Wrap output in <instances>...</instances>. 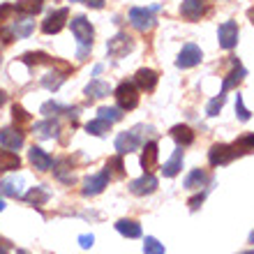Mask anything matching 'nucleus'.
Returning a JSON list of instances; mask_svg holds the SVG:
<instances>
[{
  "mask_svg": "<svg viewBox=\"0 0 254 254\" xmlns=\"http://www.w3.org/2000/svg\"><path fill=\"white\" fill-rule=\"evenodd\" d=\"M12 121H14V125L21 129L23 125H28V123H30V114H28L21 104H14V107H12Z\"/></svg>",
  "mask_w": 254,
  "mask_h": 254,
  "instance_id": "e433bc0d",
  "label": "nucleus"
},
{
  "mask_svg": "<svg viewBox=\"0 0 254 254\" xmlns=\"http://www.w3.org/2000/svg\"><path fill=\"white\" fill-rule=\"evenodd\" d=\"M203 199H206V194L201 192V194H196V196H192V199L188 201V206H190V210H196V208L203 203Z\"/></svg>",
  "mask_w": 254,
  "mask_h": 254,
  "instance_id": "37998d69",
  "label": "nucleus"
},
{
  "mask_svg": "<svg viewBox=\"0 0 254 254\" xmlns=\"http://www.w3.org/2000/svg\"><path fill=\"white\" fill-rule=\"evenodd\" d=\"M109 93H111V88H109L107 81H102V79H93L86 86V97L88 100H102V97H107Z\"/></svg>",
  "mask_w": 254,
  "mask_h": 254,
  "instance_id": "b1692460",
  "label": "nucleus"
},
{
  "mask_svg": "<svg viewBox=\"0 0 254 254\" xmlns=\"http://www.w3.org/2000/svg\"><path fill=\"white\" fill-rule=\"evenodd\" d=\"M44 9V0H19L16 2V14L23 16H35Z\"/></svg>",
  "mask_w": 254,
  "mask_h": 254,
  "instance_id": "cd10ccee",
  "label": "nucleus"
},
{
  "mask_svg": "<svg viewBox=\"0 0 254 254\" xmlns=\"http://www.w3.org/2000/svg\"><path fill=\"white\" fill-rule=\"evenodd\" d=\"M5 102H7V93H5V90H0V107H2Z\"/></svg>",
  "mask_w": 254,
  "mask_h": 254,
  "instance_id": "de8ad7c7",
  "label": "nucleus"
},
{
  "mask_svg": "<svg viewBox=\"0 0 254 254\" xmlns=\"http://www.w3.org/2000/svg\"><path fill=\"white\" fill-rule=\"evenodd\" d=\"M116 102H118V107L123 109V111H132V109L139 107V88H136V83L134 81H121L118 83V88H116L114 93Z\"/></svg>",
  "mask_w": 254,
  "mask_h": 254,
  "instance_id": "20e7f679",
  "label": "nucleus"
},
{
  "mask_svg": "<svg viewBox=\"0 0 254 254\" xmlns=\"http://www.w3.org/2000/svg\"><path fill=\"white\" fill-rule=\"evenodd\" d=\"M201 61H203L201 49L196 47V44H185V47H183V51L178 54V61H176V65L181 67V69H190V67H196Z\"/></svg>",
  "mask_w": 254,
  "mask_h": 254,
  "instance_id": "f8f14e48",
  "label": "nucleus"
},
{
  "mask_svg": "<svg viewBox=\"0 0 254 254\" xmlns=\"http://www.w3.org/2000/svg\"><path fill=\"white\" fill-rule=\"evenodd\" d=\"M69 28H72V35L74 40H76V58L79 61H86L88 54H90V49H93V37H95V30L90 26V21L86 16H74L69 21Z\"/></svg>",
  "mask_w": 254,
  "mask_h": 254,
  "instance_id": "f257e3e1",
  "label": "nucleus"
},
{
  "mask_svg": "<svg viewBox=\"0 0 254 254\" xmlns=\"http://www.w3.org/2000/svg\"><path fill=\"white\" fill-rule=\"evenodd\" d=\"M206 12H208L206 0H183V5H181L183 19H188V21H199Z\"/></svg>",
  "mask_w": 254,
  "mask_h": 254,
  "instance_id": "dca6fc26",
  "label": "nucleus"
},
{
  "mask_svg": "<svg viewBox=\"0 0 254 254\" xmlns=\"http://www.w3.org/2000/svg\"><path fill=\"white\" fill-rule=\"evenodd\" d=\"M97 118H104L109 123L123 121V109L121 107H100L97 109Z\"/></svg>",
  "mask_w": 254,
  "mask_h": 254,
  "instance_id": "f704fd0d",
  "label": "nucleus"
},
{
  "mask_svg": "<svg viewBox=\"0 0 254 254\" xmlns=\"http://www.w3.org/2000/svg\"><path fill=\"white\" fill-rule=\"evenodd\" d=\"M169 134H171V139H174L181 148L192 146L194 143V132H192V127L190 125H174Z\"/></svg>",
  "mask_w": 254,
  "mask_h": 254,
  "instance_id": "4be33fe9",
  "label": "nucleus"
},
{
  "mask_svg": "<svg viewBox=\"0 0 254 254\" xmlns=\"http://www.w3.org/2000/svg\"><path fill=\"white\" fill-rule=\"evenodd\" d=\"M23 132H21L19 127H5V129H0V146L7 148V150H19L23 146Z\"/></svg>",
  "mask_w": 254,
  "mask_h": 254,
  "instance_id": "2eb2a0df",
  "label": "nucleus"
},
{
  "mask_svg": "<svg viewBox=\"0 0 254 254\" xmlns=\"http://www.w3.org/2000/svg\"><path fill=\"white\" fill-rule=\"evenodd\" d=\"M21 188H23V181H21V178H5V181H0V192L5 194V196L19 199Z\"/></svg>",
  "mask_w": 254,
  "mask_h": 254,
  "instance_id": "c756f323",
  "label": "nucleus"
},
{
  "mask_svg": "<svg viewBox=\"0 0 254 254\" xmlns=\"http://www.w3.org/2000/svg\"><path fill=\"white\" fill-rule=\"evenodd\" d=\"M16 254H30V252H26V250H16Z\"/></svg>",
  "mask_w": 254,
  "mask_h": 254,
  "instance_id": "3c124183",
  "label": "nucleus"
},
{
  "mask_svg": "<svg viewBox=\"0 0 254 254\" xmlns=\"http://www.w3.org/2000/svg\"><path fill=\"white\" fill-rule=\"evenodd\" d=\"M134 49V40L127 33H118L107 42V54L111 58H123Z\"/></svg>",
  "mask_w": 254,
  "mask_h": 254,
  "instance_id": "0eeeda50",
  "label": "nucleus"
},
{
  "mask_svg": "<svg viewBox=\"0 0 254 254\" xmlns=\"http://www.w3.org/2000/svg\"><path fill=\"white\" fill-rule=\"evenodd\" d=\"M143 254H164V245L153 236H146L143 241Z\"/></svg>",
  "mask_w": 254,
  "mask_h": 254,
  "instance_id": "4c0bfd02",
  "label": "nucleus"
},
{
  "mask_svg": "<svg viewBox=\"0 0 254 254\" xmlns=\"http://www.w3.org/2000/svg\"><path fill=\"white\" fill-rule=\"evenodd\" d=\"M234 148H236V153H238V157L254 153V134H243L241 139H236Z\"/></svg>",
  "mask_w": 254,
  "mask_h": 254,
  "instance_id": "72a5a7b5",
  "label": "nucleus"
},
{
  "mask_svg": "<svg viewBox=\"0 0 254 254\" xmlns=\"http://www.w3.org/2000/svg\"><path fill=\"white\" fill-rule=\"evenodd\" d=\"M236 116H238V121L241 123H248L250 121V111L245 107V102H243V95H236Z\"/></svg>",
  "mask_w": 254,
  "mask_h": 254,
  "instance_id": "ea45409f",
  "label": "nucleus"
},
{
  "mask_svg": "<svg viewBox=\"0 0 254 254\" xmlns=\"http://www.w3.org/2000/svg\"><path fill=\"white\" fill-rule=\"evenodd\" d=\"M0 40H2V44H12L16 40V35H14L12 28H0Z\"/></svg>",
  "mask_w": 254,
  "mask_h": 254,
  "instance_id": "79ce46f5",
  "label": "nucleus"
},
{
  "mask_svg": "<svg viewBox=\"0 0 254 254\" xmlns=\"http://www.w3.org/2000/svg\"><path fill=\"white\" fill-rule=\"evenodd\" d=\"M35 16H23V14H19V19L14 21V26H12V30H14V35L16 37H30L33 35V30H35Z\"/></svg>",
  "mask_w": 254,
  "mask_h": 254,
  "instance_id": "393cba45",
  "label": "nucleus"
},
{
  "mask_svg": "<svg viewBox=\"0 0 254 254\" xmlns=\"http://www.w3.org/2000/svg\"><path fill=\"white\" fill-rule=\"evenodd\" d=\"M12 16H16V5L2 2V5H0V21H9Z\"/></svg>",
  "mask_w": 254,
  "mask_h": 254,
  "instance_id": "a19ab883",
  "label": "nucleus"
},
{
  "mask_svg": "<svg viewBox=\"0 0 254 254\" xmlns=\"http://www.w3.org/2000/svg\"><path fill=\"white\" fill-rule=\"evenodd\" d=\"M160 9V5H153V7H132L129 9V26L136 28L139 33H148L153 30L157 19H155V12Z\"/></svg>",
  "mask_w": 254,
  "mask_h": 254,
  "instance_id": "f03ea898",
  "label": "nucleus"
},
{
  "mask_svg": "<svg viewBox=\"0 0 254 254\" xmlns=\"http://www.w3.org/2000/svg\"><path fill=\"white\" fill-rule=\"evenodd\" d=\"M248 19L254 23V7H250V9H248Z\"/></svg>",
  "mask_w": 254,
  "mask_h": 254,
  "instance_id": "09e8293b",
  "label": "nucleus"
},
{
  "mask_svg": "<svg viewBox=\"0 0 254 254\" xmlns=\"http://www.w3.org/2000/svg\"><path fill=\"white\" fill-rule=\"evenodd\" d=\"M21 63H26V65H51L54 63V58L49 54H44V51H28V54L21 56Z\"/></svg>",
  "mask_w": 254,
  "mask_h": 254,
  "instance_id": "7c9ffc66",
  "label": "nucleus"
},
{
  "mask_svg": "<svg viewBox=\"0 0 254 254\" xmlns=\"http://www.w3.org/2000/svg\"><path fill=\"white\" fill-rule=\"evenodd\" d=\"M40 114H42V116H47V118H51V116L67 114L74 123H76V116H79V107H63V104H58V102L49 100V102H44V104H42Z\"/></svg>",
  "mask_w": 254,
  "mask_h": 254,
  "instance_id": "f3484780",
  "label": "nucleus"
},
{
  "mask_svg": "<svg viewBox=\"0 0 254 254\" xmlns=\"http://www.w3.org/2000/svg\"><path fill=\"white\" fill-rule=\"evenodd\" d=\"M238 157L234 146H229V143H215L210 150H208V162L213 164V167H224V164H231V162Z\"/></svg>",
  "mask_w": 254,
  "mask_h": 254,
  "instance_id": "423d86ee",
  "label": "nucleus"
},
{
  "mask_svg": "<svg viewBox=\"0 0 254 254\" xmlns=\"http://www.w3.org/2000/svg\"><path fill=\"white\" fill-rule=\"evenodd\" d=\"M116 231L125 238H141V224L134 220H118L116 222Z\"/></svg>",
  "mask_w": 254,
  "mask_h": 254,
  "instance_id": "a878e982",
  "label": "nucleus"
},
{
  "mask_svg": "<svg viewBox=\"0 0 254 254\" xmlns=\"http://www.w3.org/2000/svg\"><path fill=\"white\" fill-rule=\"evenodd\" d=\"M93 243H95V238L93 236H79V245L83 250H88V248H93Z\"/></svg>",
  "mask_w": 254,
  "mask_h": 254,
  "instance_id": "a18cd8bd",
  "label": "nucleus"
},
{
  "mask_svg": "<svg viewBox=\"0 0 254 254\" xmlns=\"http://www.w3.org/2000/svg\"><path fill=\"white\" fill-rule=\"evenodd\" d=\"M243 254H254V250H250V252H243Z\"/></svg>",
  "mask_w": 254,
  "mask_h": 254,
  "instance_id": "864d4df0",
  "label": "nucleus"
},
{
  "mask_svg": "<svg viewBox=\"0 0 254 254\" xmlns=\"http://www.w3.org/2000/svg\"><path fill=\"white\" fill-rule=\"evenodd\" d=\"M109 181H111V176H109V171L104 169V171H100V174H93L88 176L86 181H83V196H95V194H102L104 192V188L109 185Z\"/></svg>",
  "mask_w": 254,
  "mask_h": 254,
  "instance_id": "9b49d317",
  "label": "nucleus"
},
{
  "mask_svg": "<svg viewBox=\"0 0 254 254\" xmlns=\"http://www.w3.org/2000/svg\"><path fill=\"white\" fill-rule=\"evenodd\" d=\"M2 210H5V201L0 199V213H2Z\"/></svg>",
  "mask_w": 254,
  "mask_h": 254,
  "instance_id": "8fccbe9b",
  "label": "nucleus"
},
{
  "mask_svg": "<svg viewBox=\"0 0 254 254\" xmlns=\"http://www.w3.org/2000/svg\"><path fill=\"white\" fill-rule=\"evenodd\" d=\"M248 76V69L241 65V61L238 58H234L231 56V69H229V74L224 76V81H222V95H227V90H231V88H238L243 83V79Z\"/></svg>",
  "mask_w": 254,
  "mask_h": 254,
  "instance_id": "6e6552de",
  "label": "nucleus"
},
{
  "mask_svg": "<svg viewBox=\"0 0 254 254\" xmlns=\"http://www.w3.org/2000/svg\"><path fill=\"white\" fill-rule=\"evenodd\" d=\"M51 65H54V72H47L42 76V86L47 88V90H51V93H56V90L65 83L67 76L72 74V65L65 61H56V58Z\"/></svg>",
  "mask_w": 254,
  "mask_h": 254,
  "instance_id": "39448f33",
  "label": "nucleus"
},
{
  "mask_svg": "<svg viewBox=\"0 0 254 254\" xmlns=\"http://www.w3.org/2000/svg\"><path fill=\"white\" fill-rule=\"evenodd\" d=\"M0 254H12V243L7 238H0Z\"/></svg>",
  "mask_w": 254,
  "mask_h": 254,
  "instance_id": "49530a36",
  "label": "nucleus"
},
{
  "mask_svg": "<svg viewBox=\"0 0 254 254\" xmlns=\"http://www.w3.org/2000/svg\"><path fill=\"white\" fill-rule=\"evenodd\" d=\"M250 243H252V245H254V231H252V234H250Z\"/></svg>",
  "mask_w": 254,
  "mask_h": 254,
  "instance_id": "603ef678",
  "label": "nucleus"
},
{
  "mask_svg": "<svg viewBox=\"0 0 254 254\" xmlns=\"http://www.w3.org/2000/svg\"><path fill=\"white\" fill-rule=\"evenodd\" d=\"M157 81H160V74L150 69V67H141L139 72L134 74V83L139 90H146V93H153L157 88Z\"/></svg>",
  "mask_w": 254,
  "mask_h": 254,
  "instance_id": "ddd939ff",
  "label": "nucleus"
},
{
  "mask_svg": "<svg viewBox=\"0 0 254 254\" xmlns=\"http://www.w3.org/2000/svg\"><path fill=\"white\" fill-rule=\"evenodd\" d=\"M49 196H51V194L42 188V185H37V188H30V192H28L23 199H26L30 206H44L49 201Z\"/></svg>",
  "mask_w": 254,
  "mask_h": 254,
  "instance_id": "2f4dec72",
  "label": "nucleus"
},
{
  "mask_svg": "<svg viewBox=\"0 0 254 254\" xmlns=\"http://www.w3.org/2000/svg\"><path fill=\"white\" fill-rule=\"evenodd\" d=\"M157 190V178L153 174H143L141 178H134L129 183V192L136 194V196H146V194H153Z\"/></svg>",
  "mask_w": 254,
  "mask_h": 254,
  "instance_id": "4468645a",
  "label": "nucleus"
},
{
  "mask_svg": "<svg viewBox=\"0 0 254 254\" xmlns=\"http://www.w3.org/2000/svg\"><path fill=\"white\" fill-rule=\"evenodd\" d=\"M181 169H183V148L178 146L176 148V153L171 155V160L164 164V169H162V174L167 176V178H174V176L181 174Z\"/></svg>",
  "mask_w": 254,
  "mask_h": 254,
  "instance_id": "bb28decb",
  "label": "nucleus"
},
{
  "mask_svg": "<svg viewBox=\"0 0 254 254\" xmlns=\"http://www.w3.org/2000/svg\"><path fill=\"white\" fill-rule=\"evenodd\" d=\"M109 171V176L111 178H123L125 176V167H123V157L121 155H116V157H109L107 167H104Z\"/></svg>",
  "mask_w": 254,
  "mask_h": 254,
  "instance_id": "c9c22d12",
  "label": "nucleus"
},
{
  "mask_svg": "<svg viewBox=\"0 0 254 254\" xmlns=\"http://www.w3.org/2000/svg\"><path fill=\"white\" fill-rule=\"evenodd\" d=\"M150 125H136L134 129L129 132H121L116 136V150L118 155H127V153H134L136 148L143 143V132H146Z\"/></svg>",
  "mask_w": 254,
  "mask_h": 254,
  "instance_id": "7ed1b4c3",
  "label": "nucleus"
},
{
  "mask_svg": "<svg viewBox=\"0 0 254 254\" xmlns=\"http://www.w3.org/2000/svg\"><path fill=\"white\" fill-rule=\"evenodd\" d=\"M224 102H227V95H217V97H213V100L208 102V107H206V114L208 116H220L222 107H224Z\"/></svg>",
  "mask_w": 254,
  "mask_h": 254,
  "instance_id": "58836bf2",
  "label": "nucleus"
},
{
  "mask_svg": "<svg viewBox=\"0 0 254 254\" xmlns=\"http://www.w3.org/2000/svg\"><path fill=\"white\" fill-rule=\"evenodd\" d=\"M28 157H30V162H33V167L37 169V171H49V169L54 167V157H51L47 150H42L40 146L30 148V150H28Z\"/></svg>",
  "mask_w": 254,
  "mask_h": 254,
  "instance_id": "a211bd4d",
  "label": "nucleus"
},
{
  "mask_svg": "<svg viewBox=\"0 0 254 254\" xmlns=\"http://www.w3.org/2000/svg\"><path fill=\"white\" fill-rule=\"evenodd\" d=\"M69 2H83V5L93 7V9H102L104 7V0H69Z\"/></svg>",
  "mask_w": 254,
  "mask_h": 254,
  "instance_id": "c03bdc74",
  "label": "nucleus"
},
{
  "mask_svg": "<svg viewBox=\"0 0 254 254\" xmlns=\"http://www.w3.org/2000/svg\"><path fill=\"white\" fill-rule=\"evenodd\" d=\"M238 23L236 21H224L220 28H217V42H220L222 49H227V51H231V49L238 44Z\"/></svg>",
  "mask_w": 254,
  "mask_h": 254,
  "instance_id": "9d476101",
  "label": "nucleus"
},
{
  "mask_svg": "<svg viewBox=\"0 0 254 254\" xmlns=\"http://www.w3.org/2000/svg\"><path fill=\"white\" fill-rule=\"evenodd\" d=\"M111 125H114V123L104 121V118H95V121H90L86 125V132L93 134V136H104V134L111 129Z\"/></svg>",
  "mask_w": 254,
  "mask_h": 254,
  "instance_id": "473e14b6",
  "label": "nucleus"
},
{
  "mask_svg": "<svg viewBox=\"0 0 254 254\" xmlns=\"http://www.w3.org/2000/svg\"><path fill=\"white\" fill-rule=\"evenodd\" d=\"M67 16H69V9H67V7H61V9L51 12L47 19L42 21V33L44 35L61 33L63 28H65V23H67Z\"/></svg>",
  "mask_w": 254,
  "mask_h": 254,
  "instance_id": "1a4fd4ad",
  "label": "nucleus"
},
{
  "mask_svg": "<svg viewBox=\"0 0 254 254\" xmlns=\"http://www.w3.org/2000/svg\"><path fill=\"white\" fill-rule=\"evenodd\" d=\"M21 167V157L14 150H7V148L0 146V174L5 171H16Z\"/></svg>",
  "mask_w": 254,
  "mask_h": 254,
  "instance_id": "5701e85b",
  "label": "nucleus"
},
{
  "mask_svg": "<svg viewBox=\"0 0 254 254\" xmlns=\"http://www.w3.org/2000/svg\"><path fill=\"white\" fill-rule=\"evenodd\" d=\"M54 176L61 183H65V185H72V183L76 181V178H74V174H72V160H67V157L56 160L54 162Z\"/></svg>",
  "mask_w": 254,
  "mask_h": 254,
  "instance_id": "aec40b11",
  "label": "nucleus"
},
{
  "mask_svg": "<svg viewBox=\"0 0 254 254\" xmlns=\"http://www.w3.org/2000/svg\"><path fill=\"white\" fill-rule=\"evenodd\" d=\"M58 132H61V125H58V121H51V118L35 123L33 127V134L40 136V139H54V136H58Z\"/></svg>",
  "mask_w": 254,
  "mask_h": 254,
  "instance_id": "412c9836",
  "label": "nucleus"
},
{
  "mask_svg": "<svg viewBox=\"0 0 254 254\" xmlns=\"http://www.w3.org/2000/svg\"><path fill=\"white\" fill-rule=\"evenodd\" d=\"M208 183V174L203 169H192L188 176H185V190H199Z\"/></svg>",
  "mask_w": 254,
  "mask_h": 254,
  "instance_id": "c85d7f7f",
  "label": "nucleus"
},
{
  "mask_svg": "<svg viewBox=\"0 0 254 254\" xmlns=\"http://www.w3.org/2000/svg\"><path fill=\"white\" fill-rule=\"evenodd\" d=\"M157 155H160V148L155 141H148L143 146V153H141V167L146 174H153V169L157 167Z\"/></svg>",
  "mask_w": 254,
  "mask_h": 254,
  "instance_id": "6ab92c4d",
  "label": "nucleus"
}]
</instances>
